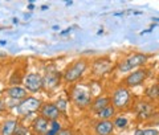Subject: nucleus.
<instances>
[{
    "mask_svg": "<svg viewBox=\"0 0 159 135\" xmlns=\"http://www.w3.org/2000/svg\"><path fill=\"white\" fill-rule=\"evenodd\" d=\"M70 98L72 101L77 105L78 107H86L92 103V93L86 85L84 83H78L76 85L72 92H70Z\"/></svg>",
    "mask_w": 159,
    "mask_h": 135,
    "instance_id": "obj_1",
    "label": "nucleus"
},
{
    "mask_svg": "<svg viewBox=\"0 0 159 135\" xmlns=\"http://www.w3.org/2000/svg\"><path fill=\"white\" fill-rule=\"evenodd\" d=\"M88 68V64L85 60H77L72 65H69L66 68V70L64 72V79L66 82H74L85 73Z\"/></svg>",
    "mask_w": 159,
    "mask_h": 135,
    "instance_id": "obj_2",
    "label": "nucleus"
},
{
    "mask_svg": "<svg viewBox=\"0 0 159 135\" xmlns=\"http://www.w3.org/2000/svg\"><path fill=\"white\" fill-rule=\"evenodd\" d=\"M148 60V56L147 54H143V53H134L131 56H129L127 58H125L123 61L119 64L118 66V70L119 72H130L133 69H135L141 65L146 64Z\"/></svg>",
    "mask_w": 159,
    "mask_h": 135,
    "instance_id": "obj_3",
    "label": "nucleus"
},
{
    "mask_svg": "<svg viewBox=\"0 0 159 135\" xmlns=\"http://www.w3.org/2000/svg\"><path fill=\"white\" fill-rule=\"evenodd\" d=\"M41 109V101L34 97H27L23 99L17 106V111L21 115H31V114L39 111Z\"/></svg>",
    "mask_w": 159,
    "mask_h": 135,
    "instance_id": "obj_4",
    "label": "nucleus"
},
{
    "mask_svg": "<svg viewBox=\"0 0 159 135\" xmlns=\"http://www.w3.org/2000/svg\"><path fill=\"white\" fill-rule=\"evenodd\" d=\"M130 93L126 88H118L116 92L113 93L111 103L114 109H125L129 102H130Z\"/></svg>",
    "mask_w": 159,
    "mask_h": 135,
    "instance_id": "obj_5",
    "label": "nucleus"
},
{
    "mask_svg": "<svg viewBox=\"0 0 159 135\" xmlns=\"http://www.w3.org/2000/svg\"><path fill=\"white\" fill-rule=\"evenodd\" d=\"M23 82H24V86H25V90L32 92V93L39 92V90H41L44 86V79L41 78L40 74H36V73L27 74Z\"/></svg>",
    "mask_w": 159,
    "mask_h": 135,
    "instance_id": "obj_6",
    "label": "nucleus"
},
{
    "mask_svg": "<svg viewBox=\"0 0 159 135\" xmlns=\"http://www.w3.org/2000/svg\"><path fill=\"white\" fill-rule=\"evenodd\" d=\"M147 77V70L146 69H138V70L133 72L131 74L125 78V85L127 88H135L138 85H141Z\"/></svg>",
    "mask_w": 159,
    "mask_h": 135,
    "instance_id": "obj_7",
    "label": "nucleus"
},
{
    "mask_svg": "<svg viewBox=\"0 0 159 135\" xmlns=\"http://www.w3.org/2000/svg\"><path fill=\"white\" fill-rule=\"evenodd\" d=\"M60 110L57 109L56 103H44L41 109H40V114L41 117H44L48 121H56V119L60 117Z\"/></svg>",
    "mask_w": 159,
    "mask_h": 135,
    "instance_id": "obj_8",
    "label": "nucleus"
},
{
    "mask_svg": "<svg viewBox=\"0 0 159 135\" xmlns=\"http://www.w3.org/2000/svg\"><path fill=\"white\" fill-rule=\"evenodd\" d=\"M49 127H51V124H49V121L48 119H45L44 117H37L34 121L32 122V128L33 131L36 134H40V135H45L47 131L49 130Z\"/></svg>",
    "mask_w": 159,
    "mask_h": 135,
    "instance_id": "obj_9",
    "label": "nucleus"
},
{
    "mask_svg": "<svg viewBox=\"0 0 159 135\" xmlns=\"http://www.w3.org/2000/svg\"><path fill=\"white\" fill-rule=\"evenodd\" d=\"M114 130V124L111 121H99L96 124L97 135H110Z\"/></svg>",
    "mask_w": 159,
    "mask_h": 135,
    "instance_id": "obj_10",
    "label": "nucleus"
},
{
    "mask_svg": "<svg viewBox=\"0 0 159 135\" xmlns=\"http://www.w3.org/2000/svg\"><path fill=\"white\" fill-rule=\"evenodd\" d=\"M137 114L141 119H146L152 115V106L148 102H139L137 106Z\"/></svg>",
    "mask_w": 159,
    "mask_h": 135,
    "instance_id": "obj_11",
    "label": "nucleus"
},
{
    "mask_svg": "<svg viewBox=\"0 0 159 135\" xmlns=\"http://www.w3.org/2000/svg\"><path fill=\"white\" fill-rule=\"evenodd\" d=\"M7 96L12 99H25L27 98V90L24 88H20V86H12L7 90Z\"/></svg>",
    "mask_w": 159,
    "mask_h": 135,
    "instance_id": "obj_12",
    "label": "nucleus"
},
{
    "mask_svg": "<svg viewBox=\"0 0 159 135\" xmlns=\"http://www.w3.org/2000/svg\"><path fill=\"white\" fill-rule=\"evenodd\" d=\"M44 83H47L49 88H56L57 85L60 83V74H58V72H56V70H47Z\"/></svg>",
    "mask_w": 159,
    "mask_h": 135,
    "instance_id": "obj_13",
    "label": "nucleus"
},
{
    "mask_svg": "<svg viewBox=\"0 0 159 135\" xmlns=\"http://www.w3.org/2000/svg\"><path fill=\"white\" fill-rule=\"evenodd\" d=\"M17 126H19V122L16 119H8L2 126V135H13Z\"/></svg>",
    "mask_w": 159,
    "mask_h": 135,
    "instance_id": "obj_14",
    "label": "nucleus"
},
{
    "mask_svg": "<svg viewBox=\"0 0 159 135\" xmlns=\"http://www.w3.org/2000/svg\"><path fill=\"white\" fill-rule=\"evenodd\" d=\"M114 114H116V109L113 107V105H109L107 107L102 109L101 111L97 113V117L101 119V121H109L111 117H114Z\"/></svg>",
    "mask_w": 159,
    "mask_h": 135,
    "instance_id": "obj_15",
    "label": "nucleus"
},
{
    "mask_svg": "<svg viewBox=\"0 0 159 135\" xmlns=\"http://www.w3.org/2000/svg\"><path fill=\"white\" fill-rule=\"evenodd\" d=\"M109 103H110V98H106V97L97 98L96 101L93 102V105H92V109H93L96 113H98V111H101L102 109L107 107V106H109Z\"/></svg>",
    "mask_w": 159,
    "mask_h": 135,
    "instance_id": "obj_16",
    "label": "nucleus"
},
{
    "mask_svg": "<svg viewBox=\"0 0 159 135\" xmlns=\"http://www.w3.org/2000/svg\"><path fill=\"white\" fill-rule=\"evenodd\" d=\"M146 96L154 101V99H158L159 98V86L155 83V85H151L150 88L146 89Z\"/></svg>",
    "mask_w": 159,
    "mask_h": 135,
    "instance_id": "obj_17",
    "label": "nucleus"
},
{
    "mask_svg": "<svg viewBox=\"0 0 159 135\" xmlns=\"http://www.w3.org/2000/svg\"><path fill=\"white\" fill-rule=\"evenodd\" d=\"M127 119H126V117H117L116 118V121L113 122V124H114V127H117V128H119V130H123V128H126L127 127Z\"/></svg>",
    "mask_w": 159,
    "mask_h": 135,
    "instance_id": "obj_18",
    "label": "nucleus"
},
{
    "mask_svg": "<svg viewBox=\"0 0 159 135\" xmlns=\"http://www.w3.org/2000/svg\"><path fill=\"white\" fill-rule=\"evenodd\" d=\"M60 131H61V124H60L57 121H53L45 135H57Z\"/></svg>",
    "mask_w": 159,
    "mask_h": 135,
    "instance_id": "obj_19",
    "label": "nucleus"
},
{
    "mask_svg": "<svg viewBox=\"0 0 159 135\" xmlns=\"http://www.w3.org/2000/svg\"><path fill=\"white\" fill-rule=\"evenodd\" d=\"M134 135H159V133L155 128H145V130H138Z\"/></svg>",
    "mask_w": 159,
    "mask_h": 135,
    "instance_id": "obj_20",
    "label": "nucleus"
},
{
    "mask_svg": "<svg viewBox=\"0 0 159 135\" xmlns=\"http://www.w3.org/2000/svg\"><path fill=\"white\" fill-rule=\"evenodd\" d=\"M56 106H57V109L60 110V111H65L66 110V101L65 99H58V101L56 102Z\"/></svg>",
    "mask_w": 159,
    "mask_h": 135,
    "instance_id": "obj_21",
    "label": "nucleus"
},
{
    "mask_svg": "<svg viewBox=\"0 0 159 135\" xmlns=\"http://www.w3.org/2000/svg\"><path fill=\"white\" fill-rule=\"evenodd\" d=\"M13 135H27V131H25V128H24L23 126H17V128L15 130V134Z\"/></svg>",
    "mask_w": 159,
    "mask_h": 135,
    "instance_id": "obj_22",
    "label": "nucleus"
},
{
    "mask_svg": "<svg viewBox=\"0 0 159 135\" xmlns=\"http://www.w3.org/2000/svg\"><path fill=\"white\" fill-rule=\"evenodd\" d=\"M57 135H72V131L70 130H61Z\"/></svg>",
    "mask_w": 159,
    "mask_h": 135,
    "instance_id": "obj_23",
    "label": "nucleus"
},
{
    "mask_svg": "<svg viewBox=\"0 0 159 135\" xmlns=\"http://www.w3.org/2000/svg\"><path fill=\"white\" fill-rule=\"evenodd\" d=\"M28 8H29V9H31V11H32V9L34 8V7H33V4H29V6H28Z\"/></svg>",
    "mask_w": 159,
    "mask_h": 135,
    "instance_id": "obj_24",
    "label": "nucleus"
},
{
    "mask_svg": "<svg viewBox=\"0 0 159 135\" xmlns=\"http://www.w3.org/2000/svg\"><path fill=\"white\" fill-rule=\"evenodd\" d=\"M3 109H4V105H3L2 102H0V111H2V110H3Z\"/></svg>",
    "mask_w": 159,
    "mask_h": 135,
    "instance_id": "obj_25",
    "label": "nucleus"
}]
</instances>
